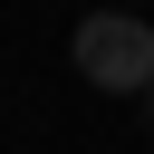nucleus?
Returning <instances> with one entry per match:
<instances>
[{
	"label": "nucleus",
	"instance_id": "1",
	"mask_svg": "<svg viewBox=\"0 0 154 154\" xmlns=\"http://www.w3.org/2000/svg\"><path fill=\"white\" fill-rule=\"evenodd\" d=\"M67 58L106 96H154V19H135V10H87L77 38H67Z\"/></svg>",
	"mask_w": 154,
	"mask_h": 154
},
{
	"label": "nucleus",
	"instance_id": "2",
	"mask_svg": "<svg viewBox=\"0 0 154 154\" xmlns=\"http://www.w3.org/2000/svg\"><path fill=\"white\" fill-rule=\"evenodd\" d=\"M144 125H154V96H144Z\"/></svg>",
	"mask_w": 154,
	"mask_h": 154
},
{
	"label": "nucleus",
	"instance_id": "3",
	"mask_svg": "<svg viewBox=\"0 0 154 154\" xmlns=\"http://www.w3.org/2000/svg\"><path fill=\"white\" fill-rule=\"evenodd\" d=\"M106 10H135V0H106Z\"/></svg>",
	"mask_w": 154,
	"mask_h": 154
}]
</instances>
